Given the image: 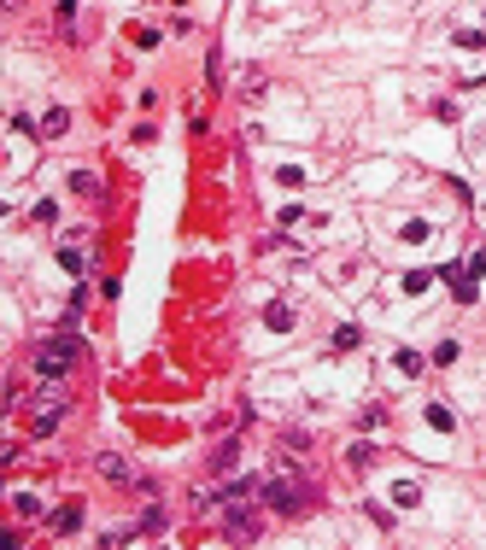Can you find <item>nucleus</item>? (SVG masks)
Returning a JSON list of instances; mask_svg holds the SVG:
<instances>
[{
  "instance_id": "f257e3e1",
  "label": "nucleus",
  "mask_w": 486,
  "mask_h": 550,
  "mask_svg": "<svg viewBox=\"0 0 486 550\" xmlns=\"http://www.w3.org/2000/svg\"><path fill=\"white\" fill-rule=\"evenodd\" d=\"M70 351H77L70 340H47V346H41V375H47V380L65 375V369H70Z\"/></svg>"
},
{
  "instance_id": "f03ea898",
  "label": "nucleus",
  "mask_w": 486,
  "mask_h": 550,
  "mask_svg": "<svg viewBox=\"0 0 486 550\" xmlns=\"http://www.w3.org/2000/svg\"><path fill=\"white\" fill-rule=\"evenodd\" d=\"M229 539H258V515L252 510H234L229 515Z\"/></svg>"
},
{
  "instance_id": "7ed1b4c3",
  "label": "nucleus",
  "mask_w": 486,
  "mask_h": 550,
  "mask_svg": "<svg viewBox=\"0 0 486 550\" xmlns=\"http://www.w3.org/2000/svg\"><path fill=\"white\" fill-rule=\"evenodd\" d=\"M264 497H270L276 510H293V504H299V492H293V486H281V480H270V486H264Z\"/></svg>"
},
{
  "instance_id": "20e7f679",
  "label": "nucleus",
  "mask_w": 486,
  "mask_h": 550,
  "mask_svg": "<svg viewBox=\"0 0 486 550\" xmlns=\"http://www.w3.org/2000/svg\"><path fill=\"white\" fill-rule=\"evenodd\" d=\"M357 340H363V334L346 322V328H334V340H328V346H334V351H357Z\"/></svg>"
},
{
  "instance_id": "39448f33",
  "label": "nucleus",
  "mask_w": 486,
  "mask_h": 550,
  "mask_svg": "<svg viewBox=\"0 0 486 550\" xmlns=\"http://www.w3.org/2000/svg\"><path fill=\"white\" fill-rule=\"evenodd\" d=\"M422 416H428V427H440V434H451V410H446V404H428Z\"/></svg>"
},
{
  "instance_id": "423d86ee",
  "label": "nucleus",
  "mask_w": 486,
  "mask_h": 550,
  "mask_svg": "<svg viewBox=\"0 0 486 550\" xmlns=\"http://www.w3.org/2000/svg\"><path fill=\"white\" fill-rule=\"evenodd\" d=\"M77 515H82L77 504H65V510H53V533H70V527H77Z\"/></svg>"
},
{
  "instance_id": "0eeeda50",
  "label": "nucleus",
  "mask_w": 486,
  "mask_h": 550,
  "mask_svg": "<svg viewBox=\"0 0 486 550\" xmlns=\"http://www.w3.org/2000/svg\"><path fill=\"white\" fill-rule=\"evenodd\" d=\"M100 474H112L117 486H129V480H124V474H129V463H124V457H100Z\"/></svg>"
}]
</instances>
